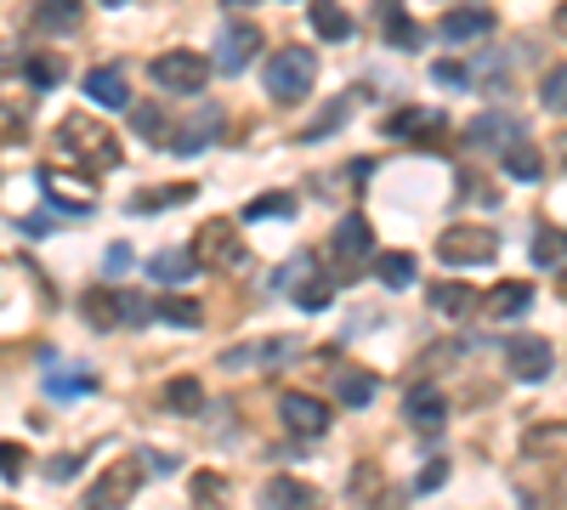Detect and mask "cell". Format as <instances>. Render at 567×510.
Returning <instances> with one entry per match:
<instances>
[{
    "label": "cell",
    "mask_w": 567,
    "mask_h": 510,
    "mask_svg": "<svg viewBox=\"0 0 567 510\" xmlns=\"http://www.w3.org/2000/svg\"><path fill=\"white\" fill-rule=\"evenodd\" d=\"M57 154H69V165H80L86 177H97V170H114L120 165V136H114V125H103V120H86V114H69L57 125Z\"/></svg>",
    "instance_id": "1"
},
{
    "label": "cell",
    "mask_w": 567,
    "mask_h": 510,
    "mask_svg": "<svg viewBox=\"0 0 567 510\" xmlns=\"http://www.w3.org/2000/svg\"><path fill=\"white\" fill-rule=\"evenodd\" d=\"M261 80H267V97H273V102H302L313 91V80H318L313 46H279L273 57H267Z\"/></svg>",
    "instance_id": "2"
},
{
    "label": "cell",
    "mask_w": 567,
    "mask_h": 510,
    "mask_svg": "<svg viewBox=\"0 0 567 510\" xmlns=\"http://www.w3.org/2000/svg\"><path fill=\"white\" fill-rule=\"evenodd\" d=\"M193 261H199V267H216V272H245V267H250V250H245L239 227H233L227 216H211L205 227L193 233Z\"/></svg>",
    "instance_id": "3"
},
{
    "label": "cell",
    "mask_w": 567,
    "mask_h": 510,
    "mask_svg": "<svg viewBox=\"0 0 567 510\" xmlns=\"http://www.w3.org/2000/svg\"><path fill=\"white\" fill-rule=\"evenodd\" d=\"M499 256V233L477 227V222H454L449 233H438V261L443 267H488Z\"/></svg>",
    "instance_id": "4"
},
{
    "label": "cell",
    "mask_w": 567,
    "mask_h": 510,
    "mask_svg": "<svg viewBox=\"0 0 567 510\" xmlns=\"http://www.w3.org/2000/svg\"><path fill=\"white\" fill-rule=\"evenodd\" d=\"M137 488H143V460L131 454V460H114L97 483L80 494V505L75 510H125L131 499H137Z\"/></svg>",
    "instance_id": "5"
},
{
    "label": "cell",
    "mask_w": 567,
    "mask_h": 510,
    "mask_svg": "<svg viewBox=\"0 0 567 510\" xmlns=\"http://www.w3.org/2000/svg\"><path fill=\"white\" fill-rule=\"evenodd\" d=\"M211 57L205 52H188V46H177V52H159L154 57V86L159 91H177V97H193V91H205V80H211Z\"/></svg>",
    "instance_id": "6"
},
{
    "label": "cell",
    "mask_w": 567,
    "mask_h": 510,
    "mask_svg": "<svg viewBox=\"0 0 567 510\" xmlns=\"http://www.w3.org/2000/svg\"><path fill=\"white\" fill-rule=\"evenodd\" d=\"M41 193L52 199V211H63V216H75V222H86L91 211H97V182L86 177H75V170H57V165H46L41 170Z\"/></svg>",
    "instance_id": "7"
},
{
    "label": "cell",
    "mask_w": 567,
    "mask_h": 510,
    "mask_svg": "<svg viewBox=\"0 0 567 510\" xmlns=\"http://www.w3.org/2000/svg\"><path fill=\"white\" fill-rule=\"evenodd\" d=\"M329 250H336L341 279H358V272H363V261L375 256V233H370V222H363L358 211H347V216L336 222V233H329Z\"/></svg>",
    "instance_id": "8"
},
{
    "label": "cell",
    "mask_w": 567,
    "mask_h": 510,
    "mask_svg": "<svg viewBox=\"0 0 567 510\" xmlns=\"http://www.w3.org/2000/svg\"><path fill=\"white\" fill-rule=\"evenodd\" d=\"M261 52V29L256 23H227L222 34H216V68H222V75H245V68H250V57Z\"/></svg>",
    "instance_id": "9"
},
{
    "label": "cell",
    "mask_w": 567,
    "mask_h": 510,
    "mask_svg": "<svg viewBox=\"0 0 567 510\" xmlns=\"http://www.w3.org/2000/svg\"><path fill=\"white\" fill-rule=\"evenodd\" d=\"M29 120H35V109H29V91H23V80L0 75V148L23 143V136H29Z\"/></svg>",
    "instance_id": "10"
},
{
    "label": "cell",
    "mask_w": 567,
    "mask_h": 510,
    "mask_svg": "<svg viewBox=\"0 0 567 510\" xmlns=\"http://www.w3.org/2000/svg\"><path fill=\"white\" fill-rule=\"evenodd\" d=\"M222 120H227V114L216 109V102H205L199 114H182L177 131H171V154H199V148H211L216 136H222Z\"/></svg>",
    "instance_id": "11"
},
{
    "label": "cell",
    "mask_w": 567,
    "mask_h": 510,
    "mask_svg": "<svg viewBox=\"0 0 567 510\" xmlns=\"http://www.w3.org/2000/svg\"><path fill=\"white\" fill-rule=\"evenodd\" d=\"M465 143H472L477 154H511V148L522 143V120H511V114H483V120L465 125Z\"/></svg>",
    "instance_id": "12"
},
{
    "label": "cell",
    "mask_w": 567,
    "mask_h": 510,
    "mask_svg": "<svg viewBox=\"0 0 567 510\" xmlns=\"http://www.w3.org/2000/svg\"><path fill=\"white\" fill-rule=\"evenodd\" d=\"M284 284L295 290V301H302V313H324V306H329V295H336V284H329L324 272H318V261H313V256H302V261H295V267L284 272Z\"/></svg>",
    "instance_id": "13"
},
{
    "label": "cell",
    "mask_w": 567,
    "mask_h": 510,
    "mask_svg": "<svg viewBox=\"0 0 567 510\" xmlns=\"http://www.w3.org/2000/svg\"><path fill=\"white\" fill-rule=\"evenodd\" d=\"M279 415H284V426L295 437H324L329 431V408L318 397H307V392H284L279 397Z\"/></svg>",
    "instance_id": "14"
},
{
    "label": "cell",
    "mask_w": 567,
    "mask_h": 510,
    "mask_svg": "<svg viewBox=\"0 0 567 510\" xmlns=\"http://www.w3.org/2000/svg\"><path fill=\"white\" fill-rule=\"evenodd\" d=\"M261 510H324L313 483H295V476H267L261 483Z\"/></svg>",
    "instance_id": "15"
},
{
    "label": "cell",
    "mask_w": 567,
    "mask_h": 510,
    "mask_svg": "<svg viewBox=\"0 0 567 510\" xmlns=\"http://www.w3.org/2000/svg\"><path fill=\"white\" fill-rule=\"evenodd\" d=\"M506 363H511L517 381H545L551 363H556V352H551V340L528 335V340H511V347H506Z\"/></svg>",
    "instance_id": "16"
},
{
    "label": "cell",
    "mask_w": 567,
    "mask_h": 510,
    "mask_svg": "<svg viewBox=\"0 0 567 510\" xmlns=\"http://www.w3.org/2000/svg\"><path fill=\"white\" fill-rule=\"evenodd\" d=\"M29 23H35L41 34H52V41H63V34H75L86 23V0H35Z\"/></svg>",
    "instance_id": "17"
},
{
    "label": "cell",
    "mask_w": 567,
    "mask_h": 510,
    "mask_svg": "<svg viewBox=\"0 0 567 510\" xmlns=\"http://www.w3.org/2000/svg\"><path fill=\"white\" fill-rule=\"evenodd\" d=\"M488 29H494V12H483V7H454V12L438 18V34L449 46H472V41H483Z\"/></svg>",
    "instance_id": "18"
},
{
    "label": "cell",
    "mask_w": 567,
    "mask_h": 510,
    "mask_svg": "<svg viewBox=\"0 0 567 510\" xmlns=\"http://www.w3.org/2000/svg\"><path fill=\"white\" fill-rule=\"evenodd\" d=\"M404 415H409V426H415V431H438V426L449 420V403H443V392H438V386H426V381H420V386H409V392H404Z\"/></svg>",
    "instance_id": "19"
},
{
    "label": "cell",
    "mask_w": 567,
    "mask_h": 510,
    "mask_svg": "<svg viewBox=\"0 0 567 510\" xmlns=\"http://www.w3.org/2000/svg\"><path fill=\"white\" fill-rule=\"evenodd\" d=\"M86 97L97 102V109H131V86L120 68H86Z\"/></svg>",
    "instance_id": "20"
},
{
    "label": "cell",
    "mask_w": 567,
    "mask_h": 510,
    "mask_svg": "<svg viewBox=\"0 0 567 510\" xmlns=\"http://www.w3.org/2000/svg\"><path fill=\"white\" fill-rule=\"evenodd\" d=\"M80 313H86L91 329L125 324V290H86V295H80Z\"/></svg>",
    "instance_id": "21"
},
{
    "label": "cell",
    "mask_w": 567,
    "mask_h": 510,
    "mask_svg": "<svg viewBox=\"0 0 567 510\" xmlns=\"http://www.w3.org/2000/svg\"><path fill=\"white\" fill-rule=\"evenodd\" d=\"M528 306H533V284H522V279H499L488 290V318H522Z\"/></svg>",
    "instance_id": "22"
},
{
    "label": "cell",
    "mask_w": 567,
    "mask_h": 510,
    "mask_svg": "<svg viewBox=\"0 0 567 510\" xmlns=\"http://www.w3.org/2000/svg\"><path fill=\"white\" fill-rule=\"evenodd\" d=\"M307 23L318 29V41H352V18H347V7H341V0H313V7H307Z\"/></svg>",
    "instance_id": "23"
},
{
    "label": "cell",
    "mask_w": 567,
    "mask_h": 510,
    "mask_svg": "<svg viewBox=\"0 0 567 510\" xmlns=\"http://www.w3.org/2000/svg\"><path fill=\"white\" fill-rule=\"evenodd\" d=\"M381 34H386L397 52H415V46H420V29H415V18L404 12V0H381Z\"/></svg>",
    "instance_id": "24"
},
{
    "label": "cell",
    "mask_w": 567,
    "mask_h": 510,
    "mask_svg": "<svg viewBox=\"0 0 567 510\" xmlns=\"http://www.w3.org/2000/svg\"><path fill=\"white\" fill-rule=\"evenodd\" d=\"M199 272V261L188 256V250H159V256H148V279L154 284H188Z\"/></svg>",
    "instance_id": "25"
},
{
    "label": "cell",
    "mask_w": 567,
    "mask_h": 510,
    "mask_svg": "<svg viewBox=\"0 0 567 510\" xmlns=\"http://www.w3.org/2000/svg\"><path fill=\"white\" fill-rule=\"evenodd\" d=\"M386 136H438L443 131V114H431V109H397L392 120H381Z\"/></svg>",
    "instance_id": "26"
},
{
    "label": "cell",
    "mask_w": 567,
    "mask_h": 510,
    "mask_svg": "<svg viewBox=\"0 0 567 510\" xmlns=\"http://www.w3.org/2000/svg\"><path fill=\"white\" fill-rule=\"evenodd\" d=\"M131 125H137V136L143 143H165L171 148V131H177V120L159 109V102H137V109H131Z\"/></svg>",
    "instance_id": "27"
},
{
    "label": "cell",
    "mask_w": 567,
    "mask_h": 510,
    "mask_svg": "<svg viewBox=\"0 0 567 510\" xmlns=\"http://www.w3.org/2000/svg\"><path fill=\"white\" fill-rule=\"evenodd\" d=\"M159 403L171 408V415H205V386H199L193 374H177V381L159 392Z\"/></svg>",
    "instance_id": "28"
},
{
    "label": "cell",
    "mask_w": 567,
    "mask_h": 510,
    "mask_svg": "<svg viewBox=\"0 0 567 510\" xmlns=\"http://www.w3.org/2000/svg\"><path fill=\"white\" fill-rule=\"evenodd\" d=\"M290 347H295V340H256V347H245V352H222V369H261V363H279V358H290Z\"/></svg>",
    "instance_id": "29"
},
{
    "label": "cell",
    "mask_w": 567,
    "mask_h": 510,
    "mask_svg": "<svg viewBox=\"0 0 567 510\" xmlns=\"http://www.w3.org/2000/svg\"><path fill=\"white\" fill-rule=\"evenodd\" d=\"M154 313H159L165 324H177V329H199V324H205V306H199L193 295H159Z\"/></svg>",
    "instance_id": "30"
},
{
    "label": "cell",
    "mask_w": 567,
    "mask_h": 510,
    "mask_svg": "<svg viewBox=\"0 0 567 510\" xmlns=\"http://www.w3.org/2000/svg\"><path fill=\"white\" fill-rule=\"evenodd\" d=\"M199 188L193 182H171V188H143L137 199H131V211L137 216H154V211H165V204H188Z\"/></svg>",
    "instance_id": "31"
},
{
    "label": "cell",
    "mask_w": 567,
    "mask_h": 510,
    "mask_svg": "<svg viewBox=\"0 0 567 510\" xmlns=\"http://www.w3.org/2000/svg\"><path fill=\"white\" fill-rule=\"evenodd\" d=\"M336 392H341L347 408H370L375 392H381V381H375L370 369H341V386H336Z\"/></svg>",
    "instance_id": "32"
},
{
    "label": "cell",
    "mask_w": 567,
    "mask_h": 510,
    "mask_svg": "<svg viewBox=\"0 0 567 510\" xmlns=\"http://www.w3.org/2000/svg\"><path fill=\"white\" fill-rule=\"evenodd\" d=\"M499 159H506V177L511 182H540L545 177V159H540V148H533V143H517L511 154H499Z\"/></svg>",
    "instance_id": "33"
},
{
    "label": "cell",
    "mask_w": 567,
    "mask_h": 510,
    "mask_svg": "<svg viewBox=\"0 0 567 510\" xmlns=\"http://www.w3.org/2000/svg\"><path fill=\"white\" fill-rule=\"evenodd\" d=\"M375 279H381L386 290H409V284H415V256H404V250H386V256L375 261Z\"/></svg>",
    "instance_id": "34"
},
{
    "label": "cell",
    "mask_w": 567,
    "mask_h": 510,
    "mask_svg": "<svg viewBox=\"0 0 567 510\" xmlns=\"http://www.w3.org/2000/svg\"><path fill=\"white\" fill-rule=\"evenodd\" d=\"M472 290H465V284H431V306H438V313L443 318H465V313H472Z\"/></svg>",
    "instance_id": "35"
},
{
    "label": "cell",
    "mask_w": 567,
    "mask_h": 510,
    "mask_svg": "<svg viewBox=\"0 0 567 510\" xmlns=\"http://www.w3.org/2000/svg\"><path fill=\"white\" fill-rule=\"evenodd\" d=\"M347 114H352V102L347 97H336V102H324V109H318V120L302 131V143H318V136H329V131H341L347 125Z\"/></svg>",
    "instance_id": "36"
},
{
    "label": "cell",
    "mask_w": 567,
    "mask_h": 510,
    "mask_svg": "<svg viewBox=\"0 0 567 510\" xmlns=\"http://www.w3.org/2000/svg\"><path fill=\"white\" fill-rule=\"evenodd\" d=\"M533 261H540V267H562L567 261V233L562 227H540V233H533Z\"/></svg>",
    "instance_id": "37"
},
{
    "label": "cell",
    "mask_w": 567,
    "mask_h": 510,
    "mask_svg": "<svg viewBox=\"0 0 567 510\" xmlns=\"http://www.w3.org/2000/svg\"><path fill=\"white\" fill-rule=\"evenodd\" d=\"M245 222H273V216H295V199L290 193H261V199H250L245 211H239Z\"/></svg>",
    "instance_id": "38"
},
{
    "label": "cell",
    "mask_w": 567,
    "mask_h": 510,
    "mask_svg": "<svg viewBox=\"0 0 567 510\" xmlns=\"http://www.w3.org/2000/svg\"><path fill=\"white\" fill-rule=\"evenodd\" d=\"M23 80L35 86V91H52L63 80V57H46V52L41 57H23Z\"/></svg>",
    "instance_id": "39"
},
{
    "label": "cell",
    "mask_w": 567,
    "mask_h": 510,
    "mask_svg": "<svg viewBox=\"0 0 567 510\" xmlns=\"http://www.w3.org/2000/svg\"><path fill=\"white\" fill-rule=\"evenodd\" d=\"M540 102H545L551 114H567V63L551 68V75L540 80Z\"/></svg>",
    "instance_id": "40"
},
{
    "label": "cell",
    "mask_w": 567,
    "mask_h": 510,
    "mask_svg": "<svg viewBox=\"0 0 567 510\" xmlns=\"http://www.w3.org/2000/svg\"><path fill=\"white\" fill-rule=\"evenodd\" d=\"M57 403H69V397H91L97 392V381H91V374H57V381L46 386Z\"/></svg>",
    "instance_id": "41"
},
{
    "label": "cell",
    "mask_w": 567,
    "mask_h": 510,
    "mask_svg": "<svg viewBox=\"0 0 567 510\" xmlns=\"http://www.w3.org/2000/svg\"><path fill=\"white\" fill-rule=\"evenodd\" d=\"M431 75H438V86H449V91H465V86H472V68H465V63H454V57L431 63Z\"/></svg>",
    "instance_id": "42"
},
{
    "label": "cell",
    "mask_w": 567,
    "mask_h": 510,
    "mask_svg": "<svg viewBox=\"0 0 567 510\" xmlns=\"http://www.w3.org/2000/svg\"><path fill=\"white\" fill-rule=\"evenodd\" d=\"M75 471H80V454H52L46 460V483H69Z\"/></svg>",
    "instance_id": "43"
},
{
    "label": "cell",
    "mask_w": 567,
    "mask_h": 510,
    "mask_svg": "<svg viewBox=\"0 0 567 510\" xmlns=\"http://www.w3.org/2000/svg\"><path fill=\"white\" fill-rule=\"evenodd\" d=\"M23 449H18V442H0V476H23Z\"/></svg>",
    "instance_id": "44"
},
{
    "label": "cell",
    "mask_w": 567,
    "mask_h": 510,
    "mask_svg": "<svg viewBox=\"0 0 567 510\" xmlns=\"http://www.w3.org/2000/svg\"><path fill=\"white\" fill-rule=\"evenodd\" d=\"M125 267H131V245H109V256H103V279H120Z\"/></svg>",
    "instance_id": "45"
},
{
    "label": "cell",
    "mask_w": 567,
    "mask_h": 510,
    "mask_svg": "<svg viewBox=\"0 0 567 510\" xmlns=\"http://www.w3.org/2000/svg\"><path fill=\"white\" fill-rule=\"evenodd\" d=\"M443 476H449V465H443V460H431V465L420 471V483H415V488H420V494H438V488H443Z\"/></svg>",
    "instance_id": "46"
},
{
    "label": "cell",
    "mask_w": 567,
    "mask_h": 510,
    "mask_svg": "<svg viewBox=\"0 0 567 510\" xmlns=\"http://www.w3.org/2000/svg\"><path fill=\"white\" fill-rule=\"evenodd\" d=\"M370 510H404V499H397V494H386V499H375Z\"/></svg>",
    "instance_id": "47"
},
{
    "label": "cell",
    "mask_w": 567,
    "mask_h": 510,
    "mask_svg": "<svg viewBox=\"0 0 567 510\" xmlns=\"http://www.w3.org/2000/svg\"><path fill=\"white\" fill-rule=\"evenodd\" d=\"M222 7H227V12H245V7H256V0H222Z\"/></svg>",
    "instance_id": "48"
},
{
    "label": "cell",
    "mask_w": 567,
    "mask_h": 510,
    "mask_svg": "<svg viewBox=\"0 0 567 510\" xmlns=\"http://www.w3.org/2000/svg\"><path fill=\"white\" fill-rule=\"evenodd\" d=\"M556 34H562V41H567V7L556 12Z\"/></svg>",
    "instance_id": "49"
},
{
    "label": "cell",
    "mask_w": 567,
    "mask_h": 510,
    "mask_svg": "<svg viewBox=\"0 0 567 510\" xmlns=\"http://www.w3.org/2000/svg\"><path fill=\"white\" fill-rule=\"evenodd\" d=\"M103 7H125V0H103Z\"/></svg>",
    "instance_id": "50"
}]
</instances>
